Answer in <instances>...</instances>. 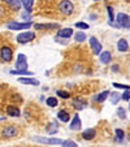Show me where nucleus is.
<instances>
[{
  "label": "nucleus",
  "instance_id": "obj_15",
  "mask_svg": "<svg viewBox=\"0 0 130 147\" xmlns=\"http://www.w3.org/2000/svg\"><path fill=\"white\" fill-rule=\"evenodd\" d=\"M7 115L13 116V117H18L20 116V109L14 106H8L7 107Z\"/></svg>",
  "mask_w": 130,
  "mask_h": 147
},
{
  "label": "nucleus",
  "instance_id": "obj_7",
  "mask_svg": "<svg viewBox=\"0 0 130 147\" xmlns=\"http://www.w3.org/2000/svg\"><path fill=\"white\" fill-rule=\"evenodd\" d=\"M33 25L31 22H24V24H18V22H9L7 24V28L11 29V30H24V29H28Z\"/></svg>",
  "mask_w": 130,
  "mask_h": 147
},
{
  "label": "nucleus",
  "instance_id": "obj_27",
  "mask_svg": "<svg viewBox=\"0 0 130 147\" xmlns=\"http://www.w3.org/2000/svg\"><path fill=\"white\" fill-rule=\"evenodd\" d=\"M85 39H86V35L82 31H78V33L75 34V40L77 42H85Z\"/></svg>",
  "mask_w": 130,
  "mask_h": 147
},
{
  "label": "nucleus",
  "instance_id": "obj_8",
  "mask_svg": "<svg viewBox=\"0 0 130 147\" xmlns=\"http://www.w3.org/2000/svg\"><path fill=\"white\" fill-rule=\"evenodd\" d=\"M16 69H28V59L25 55L20 53L17 56V61H16Z\"/></svg>",
  "mask_w": 130,
  "mask_h": 147
},
{
  "label": "nucleus",
  "instance_id": "obj_6",
  "mask_svg": "<svg viewBox=\"0 0 130 147\" xmlns=\"http://www.w3.org/2000/svg\"><path fill=\"white\" fill-rule=\"evenodd\" d=\"M17 133H18V129L16 126H13V125H9V126H5L3 129L1 134H3L4 138H13V137L17 136Z\"/></svg>",
  "mask_w": 130,
  "mask_h": 147
},
{
  "label": "nucleus",
  "instance_id": "obj_23",
  "mask_svg": "<svg viewBox=\"0 0 130 147\" xmlns=\"http://www.w3.org/2000/svg\"><path fill=\"white\" fill-rule=\"evenodd\" d=\"M73 104H74V107L78 109H82L86 107V102H83V100H81V99H74Z\"/></svg>",
  "mask_w": 130,
  "mask_h": 147
},
{
  "label": "nucleus",
  "instance_id": "obj_5",
  "mask_svg": "<svg viewBox=\"0 0 130 147\" xmlns=\"http://www.w3.org/2000/svg\"><path fill=\"white\" fill-rule=\"evenodd\" d=\"M34 141L43 144H63V141L59 138H43V137H34Z\"/></svg>",
  "mask_w": 130,
  "mask_h": 147
},
{
  "label": "nucleus",
  "instance_id": "obj_9",
  "mask_svg": "<svg viewBox=\"0 0 130 147\" xmlns=\"http://www.w3.org/2000/svg\"><path fill=\"white\" fill-rule=\"evenodd\" d=\"M90 46H91L92 52L94 53L99 55V52H102V45H100L99 40H98L95 36H91V38H90Z\"/></svg>",
  "mask_w": 130,
  "mask_h": 147
},
{
  "label": "nucleus",
  "instance_id": "obj_3",
  "mask_svg": "<svg viewBox=\"0 0 130 147\" xmlns=\"http://www.w3.org/2000/svg\"><path fill=\"white\" fill-rule=\"evenodd\" d=\"M34 38H35V33H33V31H26V33H21L17 35V42L24 45V43L31 42Z\"/></svg>",
  "mask_w": 130,
  "mask_h": 147
},
{
  "label": "nucleus",
  "instance_id": "obj_32",
  "mask_svg": "<svg viewBox=\"0 0 130 147\" xmlns=\"http://www.w3.org/2000/svg\"><path fill=\"white\" fill-rule=\"evenodd\" d=\"M63 146H69V147H75L77 143L73 141H63Z\"/></svg>",
  "mask_w": 130,
  "mask_h": 147
},
{
  "label": "nucleus",
  "instance_id": "obj_11",
  "mask_svg": "<svg viewBox=\"0 0 130 147\" xmlns=\"http://www.w3.org/2000/svg\"><path fill=\"white\" fill-rule=\"evenodd\" d=\"M72 34H73V30L70 28L61 29V30L57 33V36H59V38H70V36H72Z\"/></svg>",
  "mask_w": 130,
  "mask_h": 147
},
{
  "label": "nucleus",
  "instance_id": "obj_21",
  "mask_svg": "<svg viewBox=\"0 0 130 147\" xmlns=\"http://www.w3.org/2000/svg\"><path fill=\"white\" fill-rule=\"evenodd\" d=\"M111 94L109 91H104V92H102V94H99V95H96V96L94 98V100L95 102H99V103H102V102H104L105 99H107V96Z\"/></svg>",
  "mask_w": 130,
  "mask_h": 147
},
{
  "label": "nucleus",
  "instance_id": "obj_12",
  "mask_svg": "<svg viewBox=\"0 0 130 147\" xmlns=\"http://www.w3.org/2000/svg\"><path fill=\"white\" fill-rule=\"evenodd\" d=\"M57 24H36L35 29L36 30H43V29H57Z\"/></svg>",
  "mask_w": 130,
  "mask_h": 147
},
{
  "label": "nucleus",
  "instance_id": "obj_20",
  "mask_svg": "<svg viewBox=\"0 0 130 147\" xmlns=\"http://www.w3.org/2000/svg\"><path fill=\"white\" fill-rule=\"evenodd\" d=\"M22 4H24V7H25V9H26L28 13H30V12L33 11L34 0H22Z\"/></svg>",
  "mask_w": 130,
  "mask_h": 147
},
{
  "label": "nucleus",
  "instance_id": "obj_19",
  "mask_svg": "<svg viewBox=\"0 0 130 147\" xmlns=\"http://www.w3.org/2000/svg\"><path fill=\"white\" fill-rule=\"evenodd\" d=\"M57 117H59V119H60L63 122H68V121L70 120V116H69V113H68L67 111H60V112L57 113Z\"/></svg>",
  "mask_w": 130,
  "mask_h": 147
},
{
  "label": "nucleus",
  "instance_id": "obj_26",
  "mask_svg": "<svg viewBox=\"0 0 130 147\" xmlns=\"http://www.w3.org/2000/svg\"><path fill=\"white\" fill-rule=\"evenodd\" d=\"M107 11H108V16H109V24L111 25H115L113 24V8L112 7H107Z\"/></svg>",
  "mask_w": 130,
  "mask_h": 147
},
{
  "label": "nucleus",
  "instance_id": "obj_2",
  "mask_svg": "<svg viewBox=\"0 0 130 147\" xmlns=\"http://www.w3.org/2000/svg\"><path fill=\"white\" fill-rule=\"evenodd\" d=\"M117 26L124 29H130V17L125 13L117 14Z\"/></svg>",
  "mask_w": 130,
  "mask_h": 147
},
{
  "label": "nucleus",
  "instance_id": "obj_25",
  "mask_svg": "<svg viewBox=\"0 0 130 147\" xmlns=\"http://www.w3.org/2000/svg\"><path fill=\"white\" fill-rule=\"evenodd\" d=\"M46 103H47L50 107H56L59 104V102H57V99H56V98H48V99L46 100Z\"/></svg>",
  "mask_w": 130,
  "mask_h": 147
},
{
  "label": "nucleus",
  "instance_id": "obj_16",
  "mask_svg": "<svg viewBox=\"0 0 130 147\" xmlns=\"http://www.w3.org/2000/svg\"><path fill=\"white\" fill-rule=\"evenodd\" d=\"M117 48H119L120 52H126L127 48H129V45H127V42L125 39H120L119 43H117Z\"/></svg>",
  "mask_w": 130,
  "mask_h": 147
},
{
  "label": "nucleus",
  "instance_id": "obj_22",
  "mask_svg": "<svg viewBox=\"0 0 130 147\" xmlns=\"http://www.w3.org/2000/svg\"><path fill=\"white\" fill-rule=\"evenodd\" d=\"M4 1H5L7 4H9L12 8L20 9V7H21V1H20V0H4Z\"/></svg>",
  "mask_w": 130,
  "mask_h": 147
},
{
  "label": "nucleus",
  "instance_id": "obj_4",
  "mask_svg": "<svg viewBox=\"0 0 130 147\" xmlns=\"http://www.w3.org/2000/svg\"><path fill=\"white\" fill-rule=\"evenodd\" d=\"M0 57H1L3 61H5V63L12 61V59H13V51H12V48L7 47V46L1 47V50H0Z\"/></svg>",
  "mask_w": 130,
  "mask_h": 147
},
{
  "label": "nucleus",
  "instance_id": "obj_28",
  "mask_svg": "<svg viewBox=\"0 0 130 147\" xmlns=\"http://www.w3.org/2000/svg\"><path fill=\"white\" fill-rule=\"evenodd\" d=\"M56 94H57L60 98H63V99H68V98L70 96L69 92H68V91H63V90H59V91L56 92Z\"/></svg>",
  "mask_w": 130,
  "mask_h": 147
},
{
  "label": "nucleus",
  "instance_id": "obj_14",
  "mask_svg": "<svg viewBox=\"0 0 130 147\" xmlns=\"http://www.w3.org/2000/svg\"><path fill=\"white\" fill-rule=\"evenodd\" d=\"M18 82L24 83V85H34V86H38L39 85V81L34 80V78H20Z\"/></svg>",
  "mask_w": 130,
  "mask_h": 147
},
{
  "label": "nucleus",
  "instance_id": "obj_36",
  "mask_svg": "<svg viewBox=\"0 0 130 147\" xmlns=\"http://www.w3.org/2000/svg\"><path fill=\"white\" fill-rule=\"evenodd\" d=\"M94 1H99V0H94Z\"/></svg>",
  "mask_w": 130,
  "mask_h": 147
},
{
  "label": "nucleus",
  "instance_id": "obj_10",
  "mask_svg": "<svg viewBox=\"0 0 130 147\" xmlns=\"http://www.w3.org/2000/svg\"><path fill=\"white\" fill-rule=\"evenodd\" d=\"M95 136H96V130H95V129H87V130H85L82 133L83 139H86V141H91V139H94Z\"/></svg>",
  "mask_w": 130,
  "mask_h": 147
},
{
  "label": "nucleus",
  "instance_id": "obj_18",
  "mask_svg": "<svg viewBox=\"0 0 130 147\" xmlns=\"http://www.w3.org/2000/svg\"><path fill=\"white\" fill-rule=\"evenodd\" d=\"M111 59H112V56L108 51H104V52L100 53V61H102L103 64H108L111 61Z\"/></svg>",
  "mask_w": 130,
  "mask_h": 147
},
{
  "label": "nucleus",
  "instance_id": "obj_33",
  "mask_svg": "<svg viewBox=\"0 0 130 147\" xmlns=\"http://www.w3.org/2000/svg\"><path fill=\"white\" fill-rule=\"evenodd\" d=\"M113 86L116 87V89H124V90L130 89V86H127V85H120V83H113Z\"/></svg>",
  "mask_w": 130,
  "mask_h": 147
},
{
  "label": "nucleus",
  "instance_id": "obj_30",
  "mask_svg": "<svg viewBox=\"0 0 130 147\" xmlns=\"http://www.w3.org/2000/svg\"><path fill=\"white\" fill-rule=\"evenodd\" d=\"M75 26H77L78 29H83V30H87V29H89V25L85 24V22H77L75 24Z\"/></svg>",
  "mask_w": 130,
  "mask_h": 147
},
{
  "label": "nucleus",
  "instance_id": "obj_31",
  "mask_svg": "<svg viewBox=\"0 0 130 147\" xmlns=\"http://www.w3.org/2000/svg\"><path fill=\"white\" fill-rule=\"evenodd\" d=\"M116 136H117V139H119V141H122V139H124V130L117 129V130H116Z\"/></svg>",
  "mask_w": 130,
  "mask_h": 147
},
{
  "label": "nucleus",
  "instance_id": "obj_17",
  "mask_svg": "<svg viewBox=\"0 0 130 147\" xmlns=\"http://www.w3.org/2000/svg\"><path fill=\"white\" fill-rule=\"evenodd\" d=\"M11 74H13V76H16V74H18V76H33L34 73L33 72H29L28 69H13V70H11Z\"/></svg>",
  "mask_w": 130,
  "mask_h": 147
},
{
  "label": "nucleus",
  "instance_id": "obj_35",
  "mask_svg": "<svg viewBox=\"0 0 130 147\" xmlns=\"http://www.w3.org/2000/svg\"><path fill=\"white\" fill-rule=\"evenodd\" d=\"M122 99H124V100H130V91H129V90H127V91L122 95Z\"/></svg>",
  "mask_w": 130,
  "mask_h": 147
},
{
  "label": "nucleus",
  "instance_id": "obj_34",
  "mask_svg": "<svg viewBox=\"0 0 130 147\" xmlns=\"http://www.w3.org/2000/svg\"><path fill=\"white\" fill-rule=\"evenodd\" d=\"M117 113H119V116L121 117V119H125V111H124V108H120L119 111H117Z\"/></svg>",
  "mask_w": 130,
  "mask_h": 147
},
{
  "label": "nucleus",
  "instance_id": "obj_24",
  "mask_svg": "<svg viewBox=\"0 0 130 147\" xmlns=\"http://www.w3.org/2000/svg\"><path fill=\"white\" fill-rule=\"evenodd\" d=\"M57 129H59L57 122H52V124L50 125V128L47 129V133H50V134H55L56 131H57Z\"/></svg>",
  "mask_w": 130,
  "mask_h": 147
},
{
  "label": "nucleus",
  "instance_id": "obj_1",
  "mask_svg": "<svg viewBox=\"0 0 130 147\" xmlns=\"http://www.w3.org/2000/svg\"><path fill=\"white\" fill-rule=\"evenodd\" d=\"M59 11L63 14H65V16H70L73 13V11H74V5L69 0H61L59 3Z\"/></svg>",
  "mask_w": 130,
  "mask_h": 147
},
{
  "label": "nucleus",
  "instance_id": "obj_29",
  "mask_svg": "<svg viewBox=\"0 0 130 147\" xmlns=\"http://www.w3.org/2000/svg\"><path fill=\"white\" fill-rule=\"evenodd\" d=\"M112 98H111V102L112 104H117V102H119L120 99V94H117V92H111Z\"/></svg>",
  "mask_w": 130,
  "mask_h": 147
},
{
  "label": "nucleus",
  "instance_id": "obj_13",
  "mask_svg": "<svg viewBox=\"0 0 130 147\" xmlns=\"http://www.w3.org/2000/svg\"><path fill=\"white\" fill-rule=\"evenodd\" d=\"M70 129H72V130H79L81 129V120H79V117H78V115H75L73 121L70 122Z\"/></svg>",
  "mask_w": 130,
  "mask_h": 147
}]
</instances>
